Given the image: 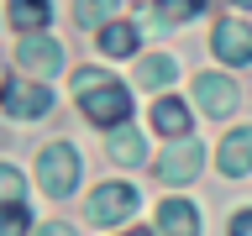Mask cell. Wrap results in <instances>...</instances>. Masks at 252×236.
<instances>
[{
    "label": "cell",
    "mask_w": 252,
    "mask_h": 236,
    "mask_svg": "<svg viewBox=\"0 0 252 236\" xmlns=\"http://www.w3.org/2000/svg\"><path fill=\"white\" fill-rule=\"evenodd\" d=\"M137 210V189L131 184H100L90 194V220L94 226H116V220H126Z\"/></svg>",
    "instance_id": "obj_5"
},
{
    "label": "cell",
    "mask_w": 252,
    "mask_h": 236,
    "mask_svg": "<svg viewBox=\"0 0 252 236\" xmlns=\"http://www.w3.org/2000/svg\"><path fill=\"white\" fill-rule=\"evenodd\" d=\"M220 173H226V178L252 173V126H236L231 137L220 142Z\"/></svg>",
    "instance_id": "obj_9"
},
{
    "label": "cell",
    "mask_w": 252,
    "mask_h": 236,
    "mask_svg": "<svg viewBox=\"0 0 252 236\" xmlns=\"http://www.w3.org/2000/svg\"><path fill=\"white\" fill-rule=\"evenodd\" d=\"M0 205H21V173L0 163Z\"/></svg>",
    "instance_id": "obj_19"
},
{
    "label": "cell",
    "mask_w": 252,
    "mask_h": 236,
    "mask_svg": "<svg viewBox=\"0 0 252 236\" xmlns=\"http://www.w3.org/2000/svg\"><path fill=\"white\" fill-rule=\"evenodd\" d=\"M168 79H173V58H168V53H163V58H142V63H137V84H147V89H163Z\"/></svg>",
    "instance_id": "obj_17"
},
{
    "label": "cell",
    "mask_w": 252,
    "mask_h": 236,
    "mask_svg": "<svg viewBox=\"0 0 252 236\" xmlns=\"http://www.w3.org/2000/svg\"><path fill=\"white\" fill-rule=\"evenodd\" d=\"M126 236H153V231H126Z\"/></svg>",
    "instance_id": "obj_22"
},
{
    "label": "cell",
    "mask_w": 252,
    "mask_h": 236,
    "mask_svg": "<svg viewBox=\"0 0 252 236\" xmlns=\"http://www.w3.org/2000/svg\"><path fill=\"white\" fill-rule=\"evenodd\" d=\"M205 0H153V16L163 21V27H173V21H189V16H200Z\"/></svg>",
    "instance_id": "obj_16"
},
{
    "label": "cell",
    "mask_w": 252,
    "mask_h": 236,
    "mask_svg": "<svg viewBox=\"0 0 252 236\" xmlns=\"http://www.w3.org/2000/svg\"><path fill=\"white\" fill-rule=\"evenodd\" d=\"M16 58H21V68H27L32 79H53L63 68V47L53 42V37H42V31H27L21 47H16Z\"/></svg>",
    "instance_id": "obj_4"
},
{
    "label": "cell",
    "mask_w": 252,
    "mask_h": 236,
    "mask_svg": "<svg viewBox=\"0 0 252 236\" xmlns=\"http://www.w3.org/2000/svg\"><path fill=\"white\" fill-rule=\"evenodd\" d=\"M0 105H5V116H16V121H37V116H47V110H53V89H47V79H32V84H5Z\"/></svg>",
    "instance_id": "obj_3"
},
{
    "label": "cell",
    "mask_w": 252,
    "mask_h": 236,
    "mask_svg": "<svg viewBox=\"0 0 252 236\" xmlns=\"http://www.w3.org/2000/svg\"><path fill=\"white\" fill-rule=\"evenodd\" d=\"M37 173H42L47 194L63 200V194H74V184H79V152L68 142H53V147H42V157H37Z\"/></svg>",
    "instance_id": "obj_2"
},
{
    "label": "cell",
    "mask_w": 252,
    "mask_h": 236,
    "mask_svg": "<svg viewBox=\"0 0 252 236\" xmlns=\"http://www.w3.org/2000/svg\"><path fill=\"white\" fill-rule=\"evenodd\" d=\"M231 236H252V210H236L231 215Z\"/></svg>",
    "instance_id": "obj_20"
},
{
    "label": "cell",
    "mask_w": 252,
    "mask_h": 236,
    "mask_svg": "<svg viewBox=\"0 0 252 236\" xmlns=\"http://www.w3.org/2000/svg\"><path fill=\"white\" fill-rule=\"evenodd\" d=\"M116 11H121V0H79L74 21L79 27H105V21H116Z\"/></svg>",
    "instance_id": "obj_15"
},
{
    "label": "cell",
    "mask_w": 252,
    "mask_h": 236,
    "mask_svg": "<svg viewBox=\"0 0 252 236\" xmlns=\"http://www.w3.org/2000/svg\"><path fill=\"white\" fill-rule=\"evenodd\" d=\"M216 58L220 63H252V27L242 21H216Z\"/></svg>",
    "instance_id": "obj_8"
},
{
    "label": "cell",
    "mask_w": 252,
    "mask_h": 236,
    "mask_svg": "<svg viewBox=\"0 0 252 236\" xmlns=\"http://www.w3.org/2000/svg\"><path fill=\"white\" fill-rule=\"evenodd\" d=\"M131 47H137V27H131V21H105V27H100V53L126 58Z\"/></svg>",
    "instance_id": "obj_13"
},
{
    "label": "cell",
    "mask_w": 252,
    "mask_h": 236,
    "mask_svg": "<svg viewBox=\"0 0 252 236\" xmlns=\"http://www.w3.org/2000/svg\"><path fill=\"white\" fill-rule=\"evenodd\" d=\"M79 110L90 116L94 126H116L131 116V94H126V84H116V79H100L94 89H79Z\"/></svg>",
    "instance_id": "obj_1"
},
{
    "label": "cell",
    "mask_w": 252,
    "mask_h": 236,
    "mask_svg": "<svg viewBox=\"0 0 252 236\" xmlns=\"http://www.w3.org/2000/svg\"><path fill=\"white\" fill-rule=\"evenodd\" d=\"M110 157H116V163H126V168H131V163H142V157H147V147H142V137L137 131H131V126H116V131H110Z\"/></svg>",
    "instance_id": "obj_14"
},
{
    "label": "cell",
    "mask_w": 252,
    "mask_h": 236,
    "mask_svg": "<svg viewBox=\"0 0 252 236\" xmlns=\"http://www.w3.org/2000/svg\"><path fill=\"white\" fill-rule=\"evenodd\" d=\"M236 100H242V94H236V84L226 74H200L194 79V105H200L205 116H231Z\"/></svg>",
    "instance_id": "obj_7"
},
{
    "label": "cell",
    "mask_w": 252,
    "mask_h": 236,
    "mask_svg": "<svg viewBox=\"0 0 252 236\" xmlns=\"http://www.w3.org/2000/svg\"><path fill=\"white\" fill-rule=\"evenodd\" d=\"M0 236H27V210L21 205H0Z\"/></svg>",
    "instance_id": "obj_18"
},
{
    "label": "cell",
    "mask_w": 252,
    "mask_h": 236,
    "mask_svg": "<svg viewBox=\"0 0 252 236\" xmlns=\"http://www.w3.org/2000/svg\"><path fill=\"white\" fill-rule=\"evenodd\" d=\"M158 236H200V215L189 200H163L158 205Z\"/></svg>",
    "instance_id": "obj_10"
},
{
    "label": "cell",
    "mask_w": 252,
    "mask_h": 236,
    "mask_svg": "<svg viewBox=\"0 0 252 236\" xmlns=\"http://www.w3.org/2000/svg\"><path fill=\"white\" fill-rule=\"evenodd\" d=\"M5 16H11V27H21V31H42L47 21H53V5H47V0H11Z\"/></svg>",
    "instance_id": "obj_12"
},
{
    "label": "cell",
    "mask_w": 252,
    "mask_h": 236,
    "mask_svg": "<svg viewBox=\"0 0 252 236\" xmlns=\"http://www.w3.org/2000/svg\"><path fill=\"white\" fill-rule=\"evenodd\" d=\"M153 126H158V137H168V142L189 137V110H184V100L158 94V100H153Z\"/></svg>",
    "instance_id": "obj_11"
},
{
    "label": "cell",
    "mask_w": 252,
    "mask_h": 236,
    "mask_svg": "<svg viewBox=\"0 0 252 236\" xmlns=\"http://www.w3.org/2000/svg\"><path fill=\"white\" fill-rule=\"evenodd\" d=\"M200 163H205V147L200 142H173L168 152L158 157V178H163V184H189V178H194V173H200Z\"/></svg>",
    "instance_id": "obj_6"
},
{
    "label": "cell",
    "mask_w": 252,
    "mask_h": 236,
    "mask_svg": "<svg viewBox=\"0 0 252 236\" xmlns=\"http://www.w3.org/2000/svg\"><path fill=\"white\" fill-rule=\"evenodd\" d=\"M236 5H252V0H236Z\"/></svg>",
    "instance_id": "obj_23"
},
{
    "label": "cell",
    "mask_w": 252,
    "mask_h": 236,
    "mask_svg": "<svg viewBox=\"0 0 252 236\" xmlns=\"http://www.w3.org/2000/svg\"><path fill=\"white\" fill-rule=\"evenodd\" d=\"M37 236H74V226H58V220H53V226H42Z\"/></svg>",
    "instance_id": "obj_21"
}]
</instances>
